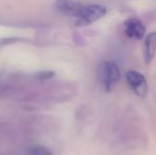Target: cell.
<instances>
[{
  "label": "cell",
  "mask_w": 156,
  "mask_h": 155,
  "mask_svg": "<svg viewBox=\"0 0 156 155\" xmlns=\"http://www.w3.org/2000/svg\"><path fill=\"white\" fill-rule=\"evenodd\" d=\"M121 79V73L118 66L114 62L105 61L98 68V80L104 91L109 93L116 87Z\"/></svg>",
  "instance_id": "1"
},
{
  "label": "cell",
  "mask_w": 156,
  "mask_h": 155,
  "mask_svg": "<svg viewBox=\"0 0 156 155\" xmlns=\"http://www.w3.org/2000/svg\"><path fill=\"white\" fill-rule=\"evenodd\" d=\"M107 9L101 4H83L80 12L76 15V25L87 26L99 19L103 18L106 15Z\"/></svg>",
  "instance_id": "2"
},
{
  "label": "cell",
  "mask_w": 156,
  "mask_h": 155,
  "mask_svg": "<svg viewBox=\"0 0 156 155\" xmlns=\"http://www.w3.org/2000/svg\"><path fill=\"white\" fill-rule=\"evenodd\" d=\"M125 80L129 88L139 98H144L148 95V82L142 73L136 70H129L125 73Z\"/></svg>",
  "instance_id": "3"
},
{
  "label": "cell",
  "mask_w": 156,
  "mask_h": 155,
  "mask_svg": "<svg viewBox=\"0 0 156 155\" xmlns=\"http://www.w3.org/2000/svg\"><path fill=\"white\" fill-rule=\"evenodd\" d=\"M124 31L127 37L134 39H142L146 36V26L138 18H129L124 23Z\"/></svg>",
  "instance_id": "4"
},
{
  "label": "cell",
  "mask_w": 156,
  "mask_h": 155,
  "mask_svg": "<svg viewBox=\"0 0 156 155\" xmlns=\"http://www.w3.org/2000/svg\"><path fill=\"white\" fill-rule=\"evenodd\" d=\"M82 6L83 2L81 0H56L54 3V8L60 13L74 17H76Z\"/></svg>",
  "instance_id": "5"
},
{
  "label": "cell",
  "mask_w": 156,
  "mask_h": 155,
  "mask_svg": "<svg viewBox=\"0 0 156 155\" xmlns=\"http://www.w3.org/2000/svg\"><path fill=\"white\" fill-rule=\"evenodd\" d=\"M156 53V32L148 34L144 39V58L147 65H149L153 61Z\"/></svg>",
  "instance_id": "6"
},
{
  "label": "cell",
  "mask_w": 156,
  "mask_h": 155,
  "mask_svg": "<svg viewBox=\"0 0 156 155\" xmlns=\"http://www.w3.org/2000/svg\"><path fill=\"white\" fill-rule=\"evenodd\" d=\"M28 155H53V153L43 146H34L29 149Z\"/></svg>",
  "instance_id": "7"
},
{
  "label": "cell",
  "mask_w": 156,
  "mask_h": 155,
  "mask_svg": "<svg viewBox=\"0 0 156 155\" xmlns=\"http://www.w3.org/2000/svg\"><path fill=\"white\" fill-rule=\"evenodd\" d=\"M54 76L53 71H49V70H46V71H39L38 73H36V78L38 80H49Z\"/></svg>",
  "instance_id": "8"
}]
</instances>
